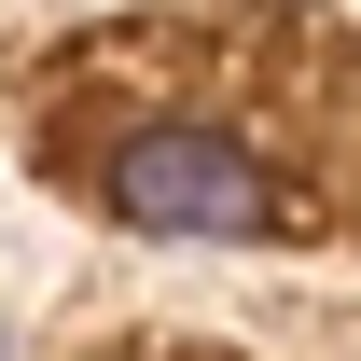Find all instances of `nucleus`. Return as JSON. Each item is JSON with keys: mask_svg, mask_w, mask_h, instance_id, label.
I'll return each mask as SVG.
<instances>
[{"mask_svg": "<svg viewBox=\"0 0 361 361\" xmlns=\"http://www.w3.org/2000/svg\"><path fill=\"white\" fill-rule=\"evenodd\" d=\"M97 195L126 209L139 236H264V167L236 153L223 126H139L111 167H97Z\"/></svg>", "mask_w": 361, "mask_h": 361, "instance_id": "f257e3e1", "label": "nucleus"}]
</instances>
